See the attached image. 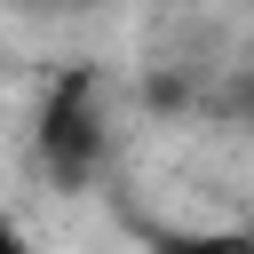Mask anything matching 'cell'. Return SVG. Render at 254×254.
<instances>
[{"label":"cell","mask_w":254,"mask_h":254,"mask_svg":"<svg viewBox=\"0 0 254 254\" xmlns=\"http://www.w3.org/2000/svg\"><path fill=\"white\" fill-rule=\"evenodd\" d=\"M32 159L56 190H87L103 175V159H111V79L95 64H71L48 87V103L32 119Z\"/></svg>","instance_id":"6da1fadb"},{"label":"cell","mask_w":254,"mask_h":254,"mask_svg":"<svg viewBox=\"0 0 254 254\" xmlns=\"http://www.w3.org/2000/svg\"><path fill=\"white\" fill-rule=\"evenodd\" d=\"M143 254H254L238 222H143Z\"/></svg>","instance_id":"7a4b0ae2"},{"label":"cell","mask_w":254,"mask_h":254,"mask_svg":"<svg viewBox=\"0 0 254 254\" xmlns=\"http://www.w3.org/2000/svg\"><path fill=\"white\" fill-rule=\"evenodd\" d=\"M0 254H32V238H24V222H8V214H0Z\"/></svg>","instance_id":"3957f363"}]
</instances>
